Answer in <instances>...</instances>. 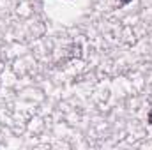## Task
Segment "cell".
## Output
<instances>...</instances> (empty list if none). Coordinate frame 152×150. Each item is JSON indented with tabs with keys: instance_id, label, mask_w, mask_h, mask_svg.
Here are the masks:
<instances>
[{
	"instance_id": "1",
	"label": "cell",
	"mask_w": 152,
	"mask_h": 150,
	"mask_svg": "<svg viewBox=\"0 0 152 150\" xmlns=\"http://www.w3.org/2000/svg\"><path fill=\"white\" fill-rule=\"evenodd\" d=\"M149 124H152V111H151V115H149Z\"/></svg>"
},
{
	"instance_id": "2",
	"label": "cell",
	"mask_w": 152,
	"mask_h": 150,
	"mask_svg": "<svg viewBox=\"0 0 152 150\" xmlns=\"http://www.w3.org/2000/svg\"><path fill=\"white\" fill-rule=\"evenodd\" d=\"M122 2H124V4H127V2H129V0H122Z\"/></svg>"
}]
</instances>
